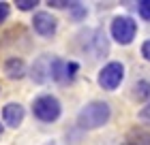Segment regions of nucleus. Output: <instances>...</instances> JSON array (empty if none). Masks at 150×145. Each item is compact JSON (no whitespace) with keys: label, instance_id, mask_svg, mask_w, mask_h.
Segmentation results:
<instances>
[{"label":"nucleus","instance_id":"1","mask_svg":"<svg viewBox=\"0 0 150 145\" xmlns=\"http://www.w3.org/2000/svg\"><path fill=\"white\" fill-rule=\"evenodd\" d=\"M110 115H112V111H110V105H107V102L92 100L79 111L77 124H79V128H84V130H94V128H101L103 124H107Z\"/></svg>","mask_w":150,"mask_h":145},{"label":"nucleus","instance_id":"2","mask_svg":"<svg viewBox=\"0 0 150 145\" xmlns=\"http://www.w3.org/2000/svg\"><path fill=\"white\" fill-rule=\"evenodd\" d=\"M32 113H35L41 122H54L60 115V102L54 98L52 94H43L32 102Z\"/></svg>","mask_w":150,"mask_h":145},{"label":"nucleus","instance_id":"3","mask_svg":"<svg viewBox=\"0 0 150 145\" xmlns=\"http://www.w3.org/2000/svg\"><path fill=\"white\" fill-rule=\"evenodd\" d=\"M135 34H137V24H135L131 17L122 15V17H116L112 22V36H114L116 43L129 45L135 39Z\"/></svg>","mask_w":150,"mask_h":145},{"label":"nucleus","instance_id":"4","mask_svg":"<svg viewBox=\"0 0 150 145\" xmlns=\"http://www.w3.org/2000/svg\"><path fill=\"white\" fill-rule=\"evenodd\" d=\"M122 77H125V66L120 62H110V64L103 66V71L99 73V85L103 90H116L120 85Z\"/></svg>","mask_w":150,"mask_h":145},{"label":"nucleus","instance_id":"5","mask_svg":"<svg viewBox=\"0 0 150 145\" xmlns=\"http://www.w3.org/2000/svg\"><path fill=\"white\" fill-rule=\"evenodd\" d=\"M54 62L56 58L52 56H41L35 64H32V79L37 81V83H45V81L54 79Z\"/></svg>","mask_w":150,"mask_h":145},{"label":"nucleus","instance_id":"6","mask_svg":"<svg viewBox=\"0 0 150 145\" xmlns=\"http://www.w3.org/2000/svg\"><path fill=\"white\" fill-rule=\"evenodd\" d=\"M77 64L75 62H64L56 58L54 62V81H60V83H67V81H71L75 77V73H77Z\"/></svg>","mask_w":150,"mask_h":145},{"label":"nucleus","instance_id":"7","mask_svg":"<svg viewBox=\"0 0 150 145\" xmlns=\"http://www.w3.org/2000/svg\"><path fill=\"white\" fill-rule=\"evenodd\" d=\"M32 26H35V32H39L41 36H54V32H56V19L50 13H37L32 19Z\"/></svg>","mask_w":150,"mask_h":145},{"label":"nucleus","instance_id":"8","mask_svg":"<svg viewBox=\"0 0 150 145\" xmlns=\"http://www.w3.org/2000/svg\"><path fill=\"white\" fill-rule=\"evenodd\" d=\"M2 117H4V124H9L11 128H17L24 120V107L17 102H9L2 109Z\"/></svg>","mask_w":150,"mask_h":145},{"label":"nucleus","instance_id":"9","mask_svg":"<svg viewBox=\"0 0 150 145\" xmlns=\"http://www.w3.org/2000/svg\"><path fill=\"white\" fill-rule=\"evenodd\" d=\"M127 145H150V130L148 128H142V126H135L127 132Z\"/></svg>","mask_w":150,"mask_h":145},{"label":"nucleus","instance_id":"10","mask_svg":"<svg viewBox=\"0 0 150 145\" xmlns=\"http://www.w3.org/2000/svg\"><path fill=\"white\" fill-rule=\"evenodd\" d=\"M4 73L9 79H22L24 73H26V64L22 58H11L4 62Z\"/></svg>","mask_w":150,"mask_h":145},{"label":"nucleus","instance_id":"11","mask_svg":"<svg viewBox=\"0 0 150 145\" xmlns=\"http://www.w3.org/2000/svg\"><path fill=\"white\" fill-rule=\"evenodd\" d=\"M133 96L137 100H150V81H137L133 85Z\"/></svg>","mask_w":150,"mask_h":145},{"label":"nucleus","instance_id":"12","mask_svg":"<svg viewBox=\"0 0 150 145\" xmlns=\"http://www.w3.org/2000/svg\"><path fill=\"white\" fill-rule=\"evenodd\" d=\"M137 11H139L142 19L150 22V0H142V2H137Z\"/></svg>","mask_w":150,"mask_h":145},{"label":"nucleus","instance_id":"13","mask_svg":"<svg viewBox=\"0 0 150 145\" xmlns=\"http://www.w3.org/2000/svg\"><path fill=\"white\" fill-rule=\"evenodd\" d=\"M17 9H22V11H30V9H35V6L39 4L37 0H17Z\"/></svg>","mask_w":150,"mask_h":145},{"label":"nucleus","instance_id":"14","mask_svg":"<svg viewBox=\"0 0 150 145\" xmlns=\"http://www.w3.org/2000/svg\"><path fill=\"white\" fill-rule=\"evenodd\" d=\"M50 6H56V9H64V6H73V2H67V0H50V2H47Z\"/></svg>","mask_w":150,"mask_h":145},{"label":"nucleus","instance_id":"15","mask_svg":"<svg viewBox=\"0 0 150 145\" xmlns=\"http://www.w3.org/2000/svg\"><path fill=\"white\" fill-rule=\"evenodd\" d=\"M6 17H9V4H6V2H0V24H2Z\"/></svg>","mask_w":150,"mask_h":145},{"label":"nucleus","instance_id":"16","mask_svg":"<svg viewBox=\"0 0 150 145\" xmlns=\"http://www.w3.org/2000/svg\"><path fill=\"white\" fill-rule=\"evenodd\" d=\"M139 120H142V122H146V124H150V105L144 107V109L139 111Z\"/></svg>","mask_w":150,"mask_h":145},{"label":"nucleus","instance_id":"17","mask_svg":"<svg viewBox=\"0 0 150 145\" xmlns=\"http://www.w3.org/2000/svg\"><path fill=\"white\" fill-rule=\"evenodd\" d=\"M142 56H144V58L150 62V41H146V43L142 45Z\"/></svg>","mask_w":150,"mask_h":145},{"label":"nucleus","instance_id":"18","mask_svg":"<svg viewBox=\"0 0 150 145\" xmlns=\"http://www.w3.org/2000/svg\"><path fill=\"white\" fill-rule=\"evenodd\" d=\"M0 137H2V126H0Z\"/></svg>","mask_w":150,"mask_h":145}]
</instances>
